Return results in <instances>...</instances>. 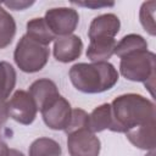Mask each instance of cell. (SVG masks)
Returning a JSON list of instances; mask_svg holds the SVG:
<instances>
[{
	"label": "cell",
	"mask_w": 156,
	"mask_h": 156,
	"mask_svg": "<svg viewBox=\"0 0 156 156\" xmlns=\"http://www.w3.org/2000/svg\"><path fill=\"white\" fill-rule=\"evenodd\" d=\"M112 126L110 130L127 133L147 123L155 122V105L139 94H123L111 104Z\"/></svg>",
	"instance_id": "6da1fadb"
},
{
	"label": "cell",
	"mask_w": 156,
	"mask_h": 156,
	"mask_svg": "<svg viewBox=\"0 0 156 156\" xmlns=\"http://www.w3.org/2000/svg\"><path fill=\"white\" fill-rule=\"evenodd\" d=\"M69 79L82 93L96 94L110 90L118 82V72L107 61L76 63L69 69Z\"/></svg>",
	"instance_id": "7a4b0ae2"
},
{
	"label": "cell",
	"mask_w": 156,
	"mask_h": 156,
	"mask_svg": "<svg viewBox=\"0 0 156 156\" xmlns=\"http://www.w3.org/2000/svg\"><path fill=\"white\" fill-rule=\"evenodd\" d=\"M121 74L132 82H143L150 93L154 94L155 80V54L144 50L133 52L121 58L119 62Z\"/></svg>",
	"instance_id": "3957f363"
},
{
	"label": "cell",
	"mask_w": 156,
	"mask_h": 156,
	"mask_svg": "<svg viewBox=\"0 0 156 156\" xmlns=\"http://www.w3.org/2000/svg\"><path fill=\"white\" fill-rule=\"evenodd\" d=\"M49 48L41 45L26 34L16 45L13 58L18 68L26 73H34L44 68L49 60Z\"/></svg>",
	"instance_id": "277c9868"
},
{
	"label": "cell",
	"mask_w": 156,
	"mask_h": 156,
	"mask_svg": "<svg viewBox=\"0 0 156 156\" xmlns=\"http://www.w3.org/2000/svg\"><path fill=\"white\" fill-rule=\"evenodd\" d=\"M44 123L54 130H65L69 124L72 116V107L69 102L62 96L57 95L40 108Z\"/></svg>",
	"instance_id": "5b68a950"
},
{
	"label": "cell",
	"mask_w": 156,
	"mask_h": 156,
	"mask_svg": "<svg viewBox=\"0 0 156 156\" xmlns=\"http://www.w3.org/2000/svg\"><path fill=\"white\" fill-rule=\"evenodd\" d=\"M44 20L55 37H65L77 28L79 15L72 7H54L45 12Z\"/></svg>",
	"instance_id": "8992f818"
},
{
	"label": "cell",
	"mask_w": 156,
	"mask_h": 156,
	"mask_svg": "<svg viewBox=\"0 0 156 156\" xmlns=\"http://www.w3.org/2000/svg\"><path fill=\"white\" fill-rule=\"evenodd\" d=\"M67 147L71 156H99L101 144L95 133L80 128L67 134Z\"/></svg>",
	"instance_id": "52a82bcc"
},
{
	"label": "cell",
	"mask_w": 156,
	"mask_h": 156,
	"mask_svg": "<svg viewBox=\"0 0 156 156\" xmlns=\"http://www.w3.org/2000/svg\"><path fill=\"white\" fill-rule=\"evenodd\" d=\"M9 116L21 124H30L38 112V107L28 91L17 90L7 102Z\"/></svg>",
	"instance_id": "ba28073f"
},
{
	"label": "cell",
	"mask_w": 156,
	"mask_h": 156,
	"mask_svg": "<svg viewBox=\"0 0 156 156\" xmlns=\"http://www.w3.org/2000/svg\"><path fill=\"white\" fill-rule=\"evenodd\" d=\"M83 50V41L78 35L57 37L54 43V56L60 62H71L78 58Z\"/></svg>",
	"instance_id": "9c48e42d"
},
{
	"label": "cell",
	"mask_w": 156,
	"mask_h": 156,
	"mask_svg": "<svg viewBox=\"0 0 156 156\" xmlns=\"http://www.w3.org/2000/svg\"><path fill=\"white\" fill-rule=\"evenodd\" d=\"M119 18L115 13H104L91 21L88 37L90 40L99 38H115V35L119 32Z\"/></svg>",
	"instance_id": "30bf717a"
},
{
	"label": "cell",
	"mask_w": 156,
	"mask_h": 156,
	"mask_svg": "<svg viewBox=\"0 0 156 156\" xmlns=\"http://www.w3.org/2000/svg\"><path fill=\"white\" fill-rule=\"evenodd\" d=\"M28 93L33 98V100H34L39 111L50 100H52L54 98L60 95L56 84L52 80L48 79V78H41V79H38V80L33 82L32 85L29 87Z\"/></svg>",
	"instance_id": "8fae6325"
},
{
	"label": "cell",
	"mask_w": 156,
	"mask_h": 156,
	"mask_svg": "<svg viewBox=\"0 0 156 156\" xmlns=\"http://www.w3.org/2000/svg\"><path fill=\"white\" fill-rule=\"evenodd\" d=\"M115 38H99L91 39L87 49V57L93 62H104L107 61L116 49Z\"/></svg>",
	"instance_id": "7c38bea8"
},
{
	"label": "cell",
	"mask_w": 156,
	"mask_h": 156,
	"mask_svg": "<svg viewBox=\"0 0 156 156\" xmlns=\"http://www.w3.org/2000/svg\"><path fill=\"white\" fill-rule=\"evenodd\" d=\"M155 126L156 123L151 122L127 132L126 135L134 146L143 150H154L155 149Z\"/></svg>",
	"instance_id": "4fadbf2b"
},
{
	"label": "cell",
	"mask_w": 156,
	"mask_h": 156,
	"mask_svg": "<svg viewBox=\"0 0 156 156\" xmlns=\"http://www.w3.org/2000/svg\"><path fill=\"white\" fill-rule=\"evenodd\" d=\"M112 126L111 105L102 104L95 107L88 117V129L93 133H99L105 129H110Z\"/></svg>",
	"instance_id": "5bb4252c"
},
{
	"label": "cell",
	"mask_w": 156,
	"mask_h": 156,
	"mask_svg": "<svg viewBox=\"0 0 156 156\" xmlns=\"http://www.w3.org/2000/svg\"><path fill=\"white\" fill-rule=\"evenodd\" d=\"M26 35L45 46H48L54 39H56L55 34L50 30L44 18H33L28 21Z\"/></svg>",
	"instance_id": "9a60e30c"
},
{
	"label": "cell",
	"mask_w": 156,
	"mask_h": 156,
	"mask_svg": "<svg viewBox=\"0 0 156 156\" xmlns=\"http://www.w3.org/2000/svg\"><path fill=\"white\" fill-rule=\"evenodd\" d=\"M147 50V43L146 40L139 35V34H128L123 37L117 44L115 49V54L122 58L127 55H130L133 52L138 51H144Z\"/></svg>",
	"instance_id": "2e32d148"
},
{
	"label": "cell",
	"mask_w": 156,
	"mask_h": 156,
	"mask_svg": "<svg viewBox=\"0 0 156 156\" xmlns=\"http://www.w3.org/2000/svg\"><path fill=\"white\" fill-rule=\"evenodd\" d=\"M61 154L60 144L50 138L35 139L29 146V156H61Z\"/></svg>",
	"instance_id": "e0dca14e"
},
{
	"label": "cell",
	"mask_w": 156,
	"mask_h": 156,
	"mask_svg": "<svg viewBox=\"0 0 156 156\" xmlns=\"http://www.w3.org/2000/svg\"><path fill=\"white\" fill-rule=\"evenodd\" d=\"M16 34V23L13 17L0 5V49L9 46Z\"/></svg>",
	"instance_id": "ac0fdd59"
},
{
	"label": "cell",
	"mask_w": 156,
	"mask_h": 156,
	"mask_svg": "<svg viewBox=\"0 0 156 156\" xmlns=\"http://www.w3.org/2000/svg\"><path fill=\"white\" fill-rule=\"evenodd\" d=\"M16 85V71L6 61L0 62V99L6 100Z\"/></svg>",
	"instance_id": "d6986e66"
},
{
	"label": "cell",
	"mask_w": 156,
	"mask_h": 156,
	"mask_svg": "<svg viewBox=\"0 0 156 156\" xmlns=\"http://www.w3.org/2000/svg\"><path fill=\"white\" fill-rule=\"evenodd\" d=\"M155 9H156V2L155 1H146L141 5L140 12H139V18L140 23L144 27V29L150 34L155 35L156 34V27H155Z\"/></svg>",
	"instance_id": "ffe728a7"
},
{
	"label": "cell",
	"mask_w": 156,
	"mask_h": 156,
	"mask_svg": "<svg viewBox=\"0 0 156 156\" xmlns=\"http://www.w3.org/2000/svg\"><path fill=\"white\" fill-rule=\"evenodd\" d=\"M88 117H89V115L82 108L72 110L71 121H69V124L67 126V128L65 129V132L68 134L73 130L80 129V128H88Z\"/></svg>",
	"instance_id": "44dd1931"
},
{
	"label": "cell",
	"mask_w": 156,
	"mask_h": 156,
	"mask_svg": "<svg viewBox=\"0 0 156 156\" xmlns=\"http://www.w3.org/2000/svg\"><path fill=\"white\" fill-rule=\"evenodd\" d=\"M34 1H23V0H15V1H5L4 5L12 9V10H16V11H21V10H24L27 7H29L30 5H33Z\"/></svg>",
	"instance_id": "7402d4cb"
},
{
	"label": "cell",
	"mask_w": 156,
	"mask_h": 156,
	"mask_svg": "<svg viewBox=\"0 0 156 156\" xmlns=\"http://www.w3.org/2000/svg\"><path fill=\"white\" fill-rule=\"evenodd\" d=\"M73 5H78V6H84V7H90V9H99V7H108V6H113V2H72Z\"/></svg>",
	"instance_id": "603a6c76"
},
{
	"label": "cell",
	"mask_w": 156,
	"mask_h": 156,
	"mask_svg": "<svg viewBox=\"0 0 156 156\" xmlns=\"http://www.w3.org/2000/svg\"><path fill=\"white\" fill-rule=\"evenodd\" d=\"M9 108H7V102L4 99H0V126H2L7 118H9Z\"/></svg>",
	"instance_id": "cb8c5ba5"
},
{
	"label": "cell",
	"mask_w": 156,
	"mask_h": 156,
	"mask_svg": "<svg viewBox=\"0 0 156 156\" xmlns=\"http://www.w3.org/2000/svg\"><path fill=\"white\" fill-rule=\"evenodd\" d=\"M9 151L10 149L7 147V144L2 140L1 134H0V156H9Z\"/></svg>",
	"instance_id": "d4e9b609"
},
{
	"label": "cell",
	"mask_w": 156,
	"mask_h": 156,
	"mask_svg": "<svg viewBox=\"0 0 156 156\" xmlns=\"http://www.w3.org/2000/svg\"><path fill=\"white\" fill-rule=\"evenodd\" d=\"M9 156H24L21 151H18V150H16V149H10V151H9Z\"/></svg>",
	"instance_id": "484cf974"
},
{
	"label": "cell",
	"mask_w": 156,
	"mask_h": 156,
	"mask_svg": "<svg viewBox=\"0 0 156 156\" xmlns=\"http://www.w3.org/2000/svg\"><path fill=\"white\" fill-rule=\"evenodd\" d=\"M145 156H155V151L154 150H151V152H149L147 155H145Z\"/></svg>",
	"instance_id": "4316f807"
}]
</instances>
